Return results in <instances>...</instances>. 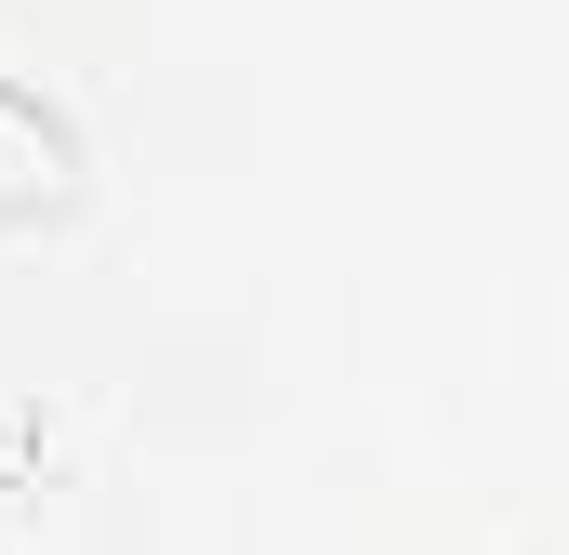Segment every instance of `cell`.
<instances>
[{
  "mask_svg": "<svg viewBox=\"0 0 569 555\" xmlns=\"http://www.w3.org/2000/svg\"><path fill=\"white\" fill-rule=\"evenodd\" d=\"M0 172H13V185H53V172H67V145H53V133H27V120L0 107Z\"/></svg>",
  "mask_w": 569,
  "mask_h": 555,
  "instance_id": "6da1fadb",
  "label": "cell"
}]
</instances>
